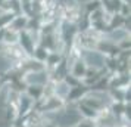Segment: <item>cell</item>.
<instances>
[{"instance_id": "1", "label": "cell", "mask_w": 131, "mask_h": 127, "mask_svg": "<svg viewBox=\"0 0 131 127\" xmlns=\"http://www.w3.org/2000/svg\"><path fill=\"white\" fill-rule=\"evenodd\" d=\"M83 59L84 64L87 67L93 68V70H100L106 64V59H105L103 53L99 52V50H85L83 55Z\"/></svg>"}, {"instance_id": "2", "label": "cell", "mask_w": 131, "mask_h": 127, "mask_svg": "<svg viewBox=\"0 0 131 127\" xmlns=\"http://www.w3.org/2000/svg\"><path fill=\"white\" fill-rule=\"evenodd\" d=\"M80 118H81V115L77 109H65V111L58 114L56 123L60 127H72L80 121Z\"/></svg>"}, {"instance_id": "3", "label": "cell", "mask_w": 131, "mask_h": 127, "mask_svg": "<svg viewBox=\"0 0 131 127\" xmlns=\"http://www.w3.org/2000/svg\"><path fill=\"white\" fill-rule=\"evenodd\" d=\"M44 80H46V77H44V73H40V71H34V73H30L27 77H25V81L28 83V84H36V86H40L44 83Z\"/></svg>"}, {"instance_id": "4", "label": "cell", "mask_w": 131, "mask_h": 127, "mask_svg": "<svg viewBox=\"0 0 131 127\" xmlns=\"http://www.w3.org/2000/svg\"><path fill=\"white\" fill-rule=\"evenodd\" d=\"M125 37H127V33L122 30H115L111 33V36L109 38L112 40V42H121V40H125Z\"/></svg>"}, {"instance_id": "5", "label": "cell", "mask_w": 131, "mask_h": 127, "mask_svg": "<svg viewBox=\"0 0 131 127\" xmlns=\"http://www.w3.org/2000/svg\"><path fill=\"white\" fill-rule=\"evenodd\" d=\"M59 90H58V89H56V93H58V95H59L60 97H65L66 95H68V93H69V87H71V86L69 84H66L65 81H62V83H59Z\"/></svg>"}]
</instances>
